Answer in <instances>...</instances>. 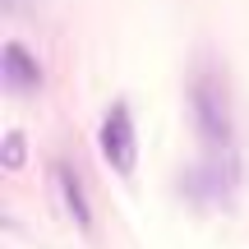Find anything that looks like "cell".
Wrapping results in <instances>:
<instances>
[{"mask_svg": "<svg viewBox=\"0 0 249 249\" xmlns=\"http://www.w3.org/2000/svg\"><path fill=\"white\" fill-rule=\"evenodd\" d=\"M189 111H194V124L203 134V143L231 148V107H226V88L213 74H198L189 83Z\"/></svg>", "mask_w": 249, "mask_h": 249, "instance_id": "cell-1", "label": "cell"}, {"mask_svg": "<svg viewBox=\"0 0 249 249\" xmlns=\"http://www.w3.org/2000/svg\"><path fill=\"white\" fill-rule=\"evenodd\" d=\"M97 143H102V157H107L111 171H120V176H129V171H134V157H139V134H134V116H129L124 102H116V107L102 116Z\"/></svg>", "mask_w": 249, "mask_h": 249, "instance_id": "cell-2", "label": "cell"}, {"mask_svg": "<svg viewBox=\"0 0 249 249\" xmlns=\"http://www.w3.org/2000/svg\"><path fill=\"white\" fill-rule=\"evenodd\" d=\"M5 83H9L14 92L42 88V65L23 51V42H9V46H5Z\"/></svg>", "mask_w": 249, "mask_h": 249, "instance_id": "cell-3", "label": "cell"}, {"mask_svg": "<svg viewBox=\"0 0 249 249\" xmlns=\"http://www.w3.org/2000/svg\"><path fill=\"white\" fill-rule=\"evenodd\" d=\"M55 180H60L65 208H70V213H74V222L88 231V226H92V208H88V198H83V180H79V171H70V166L60 161V166H55Z\"/></svg>", "mask_w": 249, "mask_h": 249, "instance_id": "cell-4", "label": "cell"}, {"mask_svg": "<svg viewBox=\"0 0 249 249\" xmlns=\"http://www.w3.org/2000/svg\"><path fill=\"white\" fill-rule=\"evenodd\" d=\"M5 152H9V166H18V161H23V157H18V152H23V139H18V134H9V143H5Z\"/></svg>", "mask_w": 249, "mask_h": 249, "instance_id": "cell-5", "label": "cell"}]
</instances>
